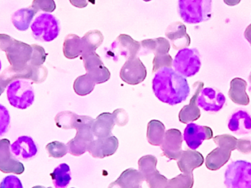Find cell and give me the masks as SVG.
<instances>
[{
    "label": "cell",
    "mask_w": 251,
    "mask_h": 188,
    "mask_svg": "<svg viewBox=\"0 0 251 188\" xmlns=\"http://www.w3.org/2000/svg\"><path fill=\"white\" fill-rule=\"evenodd\" d=\"M153 90L159 100L171 105L185 100L190 91L187 80L171 68L157 71L153 80Z\"/></svg>",
    "instance_id": "obj_1"
},
{
    "label": "cell",
    "mask_w": 251,
    "mask_h": 188,
    "mask_svg": "<svg viewBox=\"0 0 251 188\" xmlns=\"http://www.w3.org/2000/svg\"><path fill=\"white\" fill-rule=\"evenodd\" d=\"M95 119L86 115H78L74 129L76 130L75 138L67 143L69 152L74 156H80L88 151L90 143L94 140L92 126Z\"/></svg>",
    "instance_id": "obj_2"
},
{
    "label": "cell",
    "mask_w": 251,
    "mask_h": 188,
    "mask_svg": "<svg viewBox=\"0 0 251 188\" xmlns=\"http://www.w3.org/2000/svg\"><path fill=\"white\" fill-rule=\"evenodd\" d=\"M213 140L218 147L206 157V166L210 171H218L228 162L231 152L237 149L238 140L230 134H221L215 136Z\"/></svg>",
    "instance_id": "obj_3"
},
{
    "label": "cell",
    "mask_w": 251,
    "mask_h": 188,
    "mask_svg": "<svg viewBox=\"0 0 251 188\" xmlns=\"http://www.w3.org/2000/svg\"><path fill=\"white\" fill-rule=\"evenodd\" d=\"M178 11L186 23L205 22L212 16V0H179Z\"/></svg>",
    "instance_id": "obj_4"
},
{
    "label": "cell",
    "mask_w": 251,
    "mask_h": 188,
    "mask_svg": "<svg viewBox=\"0 0 251 188\" xmlns=\"http://www.w3.org/2000/svg\"><path fill=\"white\" fill-rule=\"evenodd\" d=\"M29 80L19 79L13 81L7 87V96L11 106L18 109L29 107L35 100V93Z\"/></svg>",
    "instance_id": "obj_5"
},
{
    "label": "cell",
    "mask_w": 251,
    "mask_h": 188,
    "mask_svg": "<svg viewBox=\"0 0 251 188\" xmlns=\"http://www.w3.org/2000/svg\"><path fill=\"white\" fill-rule=\"evenodd\" d=\"M47 75L48 71L43 66L27 64L21 69H15L10 66L0 75V84L5 88L13 81L19 79L29 80L35 83H41L47 79Z\"/></svg>",
    "instance_id": "obj_6"
},
{
    "label": "cell",
    "mask_w": 251,
    "mask_h": 188,
    "mask_svg": "<svg viewBox=\"0 0 251 188\" xmlns=\"http://www.w3.org/2000/svg\"><path fill=\"white\" fill-rule=\"evenodd\" d=\"M31 29L35 39L50 42L57 38L60 33V22L53 15L42 13L31 25Z\"/></svg>",
    "instance_id": "obj_7"
},
{
    "label": "cell",
    "mask_w": 251,
    "mask_h": 188,
    "mask_svg": "<svg viewBox=\"0 0 251 188\" xmlns=\"http://www.w3.org/2000/svg\"><path fill=\"white\" fill-rule=\"evenodd\" d=\"M224 183L226 188H251V162H231L226 170Z\"/></svg>",
    "instance_id": "obj_8"
},
{
    "label": "cell",
    "mask_w": 251,
    "mask_h": 188,
    "mask_svg": "<svg viewBox=\"0 0 251 188\" xmlns=\"http://www.w3.org/2000/svg\"><path fill=\"white\" fill-rule=\"evenodd\" d=\"M173 66L176 72L184 78L194 76L201 66L199 51L187 47L180 50L173 62Z\"/></svg>",
    "instance_id": "obj_9"
},
{
    "label": "cell",
    "mask_w": 251,
    "mask_h": 188,
    "mask_svg": "<svg viewBox=\"0 0 251 188\" xmlns=\"http://www.w3.org/2000/svg\"><path fill=\"white\" fill-rule=\"evenodd\" d=\"M140 50V43L134 41L129 35L121 34L112 44L107 54L115 60H117L119 56H122L128 60L137 57Z\"/></svg>",
    "instance_id": "obj_10"
},
{
    "label": "cell",
    "mask_w": 251,
    "mask_h": 188,
    "mask_svg": "<svg viewBox=\"0 0 251 188\" xmlns=\"http://www.w3.org/2000/svg\"><path fill=\"white\" fill-rule=\"evenodd\" d=\"M10 66L15 69H21L26 66L31 59L32 46L15 39L5 52Z\"/></svg>",
    "instance_id": "obj_11"
},
{
    "label": "cell",
    "mask_w": 251,
    "mask_h": 188,
    "mask_svg": "<svg viewBox=\"0 0 251 188\" xmlns=\"http://www.w3.org/2000/svg\"><path fill=\"white\" fill-rule=\"evenodd\" d=\"M146 76V66L139 57L128 59L121 69V79L128 85H138L145 81Z\"/></svg>",
    "instance_id": "obj_12"
},
{
    "label": "cell",
    "mask_w": 251,
    "mask_h": 188,
    "mask_svg": "<svg viewBox=\"0 0 251 188\" xmlns=\"http://www.w3.org/2000/svg\"><path fill=\"white\" fill-rule=\"evenodd\" d=\"M0 171L5 174L13 173L15 174H22L25 172L23 164L12 156L10 142L8 139L0 140Z\"/></svg>",
    "instance_id": "obj_13"
},
{
    "label": "cell",
    "mask_w": 251,
    "mask_h": 188,
    "mask_svg": "<svg viewBox=\"0 0 251 188\" xmlns=\"http://www.w3.org/2000/svg\"><path fill=\"white\" fill-rule=\"evenodd\" d=\"M182 134L177 129H171L165 132L163 142L161 145V149L163 155L170 160L178 161L182 154Z\"/></svg>",
    "instance_id": "obj_14"
},
{
    "label": "cell",
    "mask_w": 251,
    "mask_h": 188,
    "mask_svg": "<svg viewBox=\"0 0 251 188\" xmlns=\"http://www.w3.org/2000/svg\"><path fill=\"white\" fill-rule=\"evenodd\" d=\"M197 102L198 105L206 112H217L224 107L226 97L218 90L206 88L201 91Z\"/></svg>",
    "instance_id": "obj_15"
},
{
    "label": "cell",
    "mask_w": 251,
    "mask_h": 188,
    "mask_svg": "<svg viewBox=\"0 0 251 188\" xmlns=\"http://www.w3.org/2000/svg\"><path fill=\"white\" fill-rule=\"evenodd\" d=\"M213 137L212 129L206 126L197 125L190 123L186 127L184 133V139L187 146L193 150L197 149L203 140H209Z\"/></svg>",
    "instance_id": "obj_16"
},
{
    "label": "cell",
    "mask_w": 251,
    "mask_h": 188,
    "mask_svg": "<svg viewBox=\"0 0 251 188\" xmlns=\"http://www.w3.org/2000/svg\"><path fill=\"white\" fill-rule=\"evenodd\" d=\"M119 146L117 137L112 135L106 138L93 140L88 146V152L92 155L93 158L103 159L114 155Z\"/></svg>",
    "instance_id": "obj_17"
},
{
    "label": "cell",
    "mask_w": 251,
    "mask_h": 188,
    "mask_svg": "<svg viewBox=\"0 0 251 188\" xmlns=\"http://www.w3.org/2000/svg\"><path fill=\"white\" fill-rule=\"evenodd\" d=\"M10 151L16 159L27 161L37 155L38 148L32 137L21 136L10 145Z\"/></svg>",
    "instance_id": "obj_18"
},
{
    "label": "cell",
    "mask_w": 251,
    "mask_h": 188,
    "mask_svg": "<svg viewBox=\"0 0 251 188\" xmlns=\"http://www.w3.org/2000/svg\"><path fill=\"white\" fill-rule=\"evenodd\" d=\"M166 36L171 40L175 50H182L190 46V37L187 33V28L181 22L172 23L167 28Z\"/></svg>",
    "instance_id": "obj_19"
},
{
    "label": "cell",
    "mask_w": 251,
    "mask_h": 188,
    "mask_svg": "<svg viewBox=\"0 0 251 188\" xmlns=\"http://www.w3.org/2000/svg\"><path fill=\"white\" fill-rule=\"evenodd\" d=\"M194 85L196 87V89L194 95L190 99V104L184 106L178 114L180 122L183 124H189L197 121L201 117V110L198 105L197 101L201 91L203 89V82H197Z\"/></svg>",
    "instance_id": "obj_20"
},
{
    "label": "cell",
    "mask_w": 251,
    "mask_h": 188,
    "mask_svg": "<svg viewBox=\"0 0 251 188\" xmlns=\"http://www.w3.org/2000/svg\"><path fill=\"white\" fill-rule=\"evenodd\" d=\"M228 127L230 131L234 134H249L251 132L250 114L245 109H237L230 116L228 121Z\"/></svg>",
    "instance_id": "obj_21"
},
{
    "label": "cell",
    "mask_w": 251,
    "mask_h": 188,
    "mask_svg": "<svg viewBox=\"0 0 251 188\" xmlns=\"http://www.w3.org/2000/svg\"><path fill=\"white\" fill-rule=\"evenodd\" d=\"M204 158L200 152L194 150L183 151L177 165L182 174H191L196 168L201 166Z\"/></svg>",
    "instance_id": "obj_22"
},
{
    "label": "cell",
    "mask_w": 251,
    "mask_h": 188,
    "mask_svg": "<svg viewBox=\"0 0 251 188\" xmlns=\"http://www.w3.org/2000/svg\"><path fill=\"white\" fill-rule=\"evenodd\" d=\"M116 125L114 115L110 112L100 114L94 121L92 132L94 137L97 138H106L112 136V131Z\"/></svg>",
    "instance_id": "obj_23"
},
{
    "label": "cell",
    "mask_w": 251,
    "mask_h": 188,
    "mask_svg": "<svg viewBox=\"0 0 251 188\" xmlns=\"http://www.w3.org/2000/svg\"><path fill=\"white\" fill-rule=\"evenodd\" d=\"M144 181V177L140 171L128 168L121 174L117 180L112 183L108 188H139Z\"/></svg>",
    "instance_id": "obj_24"
},
{
    "label": "cell",
    "mask_w": 251,
    "mask_h": 188,
    "mask_svg": "<svg viewBox=\"0 0 251 188\" xmlns=\"http://www.w3.org/2000/svg\"><path fill=\"white\" fill-rule=\"evenodd\" d=\"M247 82L241 78H234L231 81L230 84V89L228 91V96L234 103L240 105H249L250 99L249 95L246 93Z\"/></svg>",
    "instance_id": "obj_25"
},
{
    "label": "cell",
    "mask_w": 251,
    "mask_h": 188,
    "mask_svg": "<svg viewBox=\"0 0 251 188\" xmlns=\"http://www.w3.org/2000/svg\"><path fill=\"white\" fill-rule=\"evenodd\" d=\"M142 55L147 54H154L155 56L165 55L168 54L171 45L169 41L164 38H155V39H147L140 42Z\"/></svg>",
    "instance_id": "obj_26"
},
{
    "label": "cell",
    "mask_w": 251,
    "mask_h": 188,
    "mask_svg": "<svg viewBox=\"0 0 251 188\" xmlns=\"http://www.w3.org/2000/svg\"><path fill=\"white\" fill-rule=\"evenodd\" d=\"M37 13L32 7L19 9L12 16V23L18 30L26 31Z\"/></svg>",
    "instance_id": "obj_27"
},
{
    "label": "cell",
    "mask_w": 251,
    "mask_h": 188,
    "mask_svg": "<svg viewBox=\"0 0 251 188\" xmlns=\"http://www.w3.org/2000/svg\"><path fill=\"white\" fill-rule=\"evenodd\" d=\"M165 127L163 123L158 120H152L148 124V141L152 146H161L165 134Z\"/></svg>",
    "instance_id": "obj_28"
},
{
    "label": "cell",
    "mask_w": 251,
    "mask_h": 188,
    "mask_svg": "<svg viewBox=\"0 0 251 188\" xmlns=\"http://www.w3.org/2000/svg\"><path fill=\"white\" fill-rule=\"evenodd\" d=\"M82 53L81 38L75 34L67 35L63 43V54L65 57L72 60L80 56Z\"/></svg>",
    "instance_id": "obj_29"
},
{
    "label": "cell",
    "mask_w": 251,
    "mask_h": 188,
    "mask_svg": "<svg viewBox=\"0 0 251 188\" xmlns=\"http://www.w3.org/2000/svg\"><path fill=\"white\" fill-rule=\"evenodd\" d=\"M104 41L103 34L99 30H91L87 32L82 38V54L95 53Z\"/></svg>",
    "instance_id": "obj_30"
},
{
    "label": "cell",
    "mask_w": 251,
    "mask_h": 188,
    "mask_svg": "<svg viewBox=\"0 0 251 188\" xmlns=\"http://www.w3.org/2000/svg\"><path fill=\"white\" fill-rule=\"evenodd\" d=\"M54 187L66 188L72 180L70 168L66 163L60 164L51 174Z\"/></svg>",
    "instance_id": "obj_31"
},
{
    "label": "cell",
    "mask_w": 251,
    "mask_h": 188,
    "mask_svg": "<svg viewBox=\"0 0 251 188\" xmlns=\"http://www.w3.org/2000/svg\"><path fill=\"white\" fill-rule=\"evenodd\" d=\"M96 83L88 74L76 78L74 82V90L79 96H87L95 88Z\"/></svg>",
    "instance_id": "obj_32"
},
{
    "label": "cell",
    "mask_w": 251,
    "mask_h": 188,
    "mask_svg": "<svg viewBox=\"0 0 251 188\" xmlns=\"http://www.w3.org/2000/svg\"><path fill=\"white\" fill-rule=\"evenodd\" d=\"M157 159L153 155L142 157L138 161L139 171L144 177L145 181L151 175L156 172Z\"/></svg>",
    "instance_id": "obj_33"
},
{
    "label": "cell",
    "mask_w": 251,
    "mask_h": 188,
    "mask_svg": "<svg viewBox=\"0 0 251 188\" xmlns=\"http://www.w3.org/2000/svg\"><path fill=\"white\" fill-rule=\"evenodd\" d=\"M77 116L78 115L70 112V111H64V112L57 114L54 120H55L57 127L64 129V130H70L75 127Z\"/></svg>",
    "instance_id": "obj_34"
},
{
    "label": "cell",
    "mask_w": 251,
    "mask_h": 188,
    "mask_svg": "<svg viewBox=\"0 0 251 188\" xmlns=\"http://www.w3.org/2000/svg\"><path fill=\"white\" fill-rule=\"evenodd\" d=\"M194 185L193 174H181L168 180L169 188H193Z\"/></svg>",
    "instance_id": "obj_35"
},
{
    "label": "cell",
    "mask_w": 251,
    "mask_h": 188,
    "mask_svg": "<svg viewBox=\"0 0 251 188\" xmlns=\"http://www.w3.org/2000/svg\"><path fill=\"white\" fill-rule=\"evenodd\" d=\"M96 84L104 83L110 80V72L104 65L96 66L87 72Z\"/></svg>",
    "instance_id": "obj_36"
},
{
    "label": "cell",
    "mask_w": 251,
    "mask_h": 188,
    "mask_svg": "<svg viewBox=\"0 0 251 188\" xmlns=\"http://www.w3.org/2000/svg\"><path fill=\"white\" fill-rule=\"evenodd\" d=\"M49 155L51 158H61L69 152L67 145L59 141H53L46 146Z\"/></svg>",
    "instance_id": "obj_37"
},
{
    "label": "cell",
    "mask_w": 251,
    "mask_h": 188,
    "mask_svg": "<svg viewBox=\"0 0 251 188\" xmlns=\"http://www.w3.org/2000/svg\"><path fill=\"white\" fill-rule=\"evenodd\" d=\"M31 46L32 47V53L28 64L34 66H42L47 57L45 50L41 46L37 45V44H32Z\"/></svg>",
    "instance_id": "obj_38"
},
{
    "label": "cell",
    "mask_w": 251,
    "mask_h": 188,
    "mask_svg": "<svg viewBox=\"0 0 251 188\" xmlns=\"http://www.w3.org/2000/svg\"><path fill=\"white\" fill-rule=\"evenodd\" d=\"M146 182L149 188H169L168 179L158 171L146 179Z\"/></svg>",
    "instance_id": "obj_39"
},
{
    "label": "cell",
    "mask_w": 251,
    "mask_h": 188,
    "mask_svg": "<svg viewBox=\"0 0 251 188\" xmlns=\"http://www.w3.org/2000/svg\"><path fill=\"white\" fill-rule=\"evenodd\" d=\"M81 59L83 60L84 66H85L86 72L96 66L104 65L103 62L101 61V57L96 53V52L95 53L81 54Z\"/></svg>",
    "instance_id": "obj_40"
},
{
    "label": "cell",
    "mask_w": 251,
    "mask_h": 188,
    "mask_svg": "<svg viewBox=\"0 0 251 188\" xmlns=\"http://www.w3.org/2000/svg\"><path fill=\"white\" fill-rule=\"evenodd\" d=\"M173 58L169 54L165 55L154 56L153 60V72H157L162 68H171L173 66Z\"/></svg>",
    "instance_id": "obj_41"
},
{
    "label": "cell",
    "mask_w": 251,
    "mask_h": 188,
    "mask_svg": "<svg viewBox=\"0 0 251 188\" xmlns=\"http://www.w3.org/2000/svg\"><path fill=\"white\" fill-rule=\"evenodd\" d=\"M31 7L37 12L41 10L47 13H51L55 10L56 4L54 0H33Z\"/></svg>",
    "instance_id": "obj_42"
},
{
    "label": "cell",
    "mask_w": 251,
    "mask_h": 188,
    "mask_svg": "<svg viewBox=\"0 0 251 188\" xmlns=\"http://www.w3.org/2000/svg\"><path fill=\"white\" fill-rule=\"evenodd\" d=\"M10 116L5 107L0 104V137L7 133L10 126Z\"/></svg>",
    "instance_id": "obj_43"
},
{
    "label": "cell",
    "mask_w": 251,
    "mask_h": 188,
    "mask_svg": "<svg viewBox=\"0 0 251 188\" xmlns=\"http://www.w3.org/2000/svg\"><path fill=\"white\" fill-rule=\"evenodd\" d=\"M0 188H23L22 182L16 176L4 177L0 183Z\"/></svg>",
    "instance_id": "obj_44"
},
{
    "label": "cell",
    "mask_w": 251,
    "mask_h": 188,
    "mask_svg": "<svg viewBox=\"0 0 251 188\" xmlns=\"http://www.w3.org/2000/svg\"><path fill=\"white\" fill-rule=\"evenodd\" d=\"M237 149L240 153L249 155L251 153V140L250 138H241L237 140Z\"/></svg>",
    "instance_id": "obj_45"
},
{
    "label": "cell",
    "mask_w": 251,
    "mask_h": 188,
    "mask_svg": "<svg viewBox=\"0 0 251 188\" xmlns=\"http://www.w3.org/2000/svg\"><path fill=\"white\" fill-rule=\"evenodd\" d=\"M114 115L116 124L119 126H125L128 123V115L123 109H117L113 112Z\"/></svg>",
    "instance_id": "obj_46"
},
{
    "label": "cell",
    "mask_w": 251,
    "mask_h": 188,
    "mask_svg": "<svg viewBox=\"0 0 251 188\" xmlns=\"http://www.w3.org/2000/svg\"><path fill=\"white\" fill-rule=\"evenodd\" d=\"M14 38L6 34H0V50L5 53L14 41Z\"/></svg>",
    "instance_id": "obj_47"
},
{
    "label": "cell",
    "mask_w": 251,
    "mask_h": 188,
    "mask_svg": "<svg viewBox=\"0 0 251 188\" xmlns=\"http://www.w3.org/2000/svg\"><path fill=\"white\" fill-rule=\"evenodd\" d=\"M69 1H70L72 5L76 7H79V8H83V7H87L88 4V0H69Z\"/></svg>",
    "instance_id": "obj_48"
},
{
    "label": "cell",
    "mask_w": 251,
    "mask_h": 188,
    "mask_svg": "<svg viewBox=\"0 0 251 188\" xmlns=\"http://www.w3.org/2000/svg\"><path fill=\"white\" fill-rule=\"evenodd\" d=\"M245 38L247 39V41L250 43L251 45V24L246 28V31H245Z\"/></svg>",
    "instance_id": "obj_49"
},
{
    "label": "cell",
    "mask_w": 251,
    "mask_h": 188,
    "mask_svg": "<svg viewBox=\"0 0 251 188\" xmlns=\"http://www.w3.org/2000/svg\"><path fill=\"white\" fill-rule=\"evenodd\" d=\"M224 2L228 6H235L241 1V0H224Z\"/></svg>",
    "instance_id": "obj_50"
},
{
    "label": "cell",
    "mask_w": 251,
    "mask_h": 188,
    "mask_svg": "<svg viewBox=\"0 0 251 188\" xmlns=\"http://www.w3.org/2000/svg\"><path fill=\"white\" fill-rule=\"evenodd\" d=\"M4 89H5V88H3L2 85L0 84V96H1V95L4 92Z\"/></svg>",
    "instance_id": "obj_51"
},
{
    "label": "cell",
    "mask_w": 251,
    "mask_h": 188,
    "mask_svg": "<svg viewBox=\"0 0 251 188\" xmlns=\"http://www.w3.org/2000/svg\"><path fill=\"white\" fill-rule=\"evenodd\" d=\"M32 188H46L43 187V186H35V187H33Z\"/></svg>",
    "instance_id": "obj_52"
},
{
    "label": "cell",
    "mask_w": 251,
    "mask_h": 188,
    "mask_svg": "<svg viewBox=\"0 0 251 188\" xmlns=\"http://www.w3.org/2000/svg\"><path fill=\"white\" fill-rule=\"evenodd\" d=\"M249 81H250V82L251 83V72L250 74V76H249Z\"/></svg>",
    "instance_id": "obj_53"
},
{
    "label": "cell",
    "mask_w": 251,
    "mask_h": 188,
    "mask_svg": "<svg viewBox=\"0 0 251 188\" xmlns=\"http://www.w3.org/2000/svg\"><path fill=\"white\" fill-rule=\"evenodd\" d=\"M1 60H0V71H1Z\"/></svg>",
    "instance_id": "obj_54"
},
{
    "label": "cell",
    "mask_w": 251,
    "mask_h": 188,
    "mask_svg": "<svg viewBox=\"0 0 251 188\" xmlns=\"http://www.w3.org/2000/svg\"><path fill=\"white\" fill-rule=\"evenodd\" d=\"M143 1H151V0H143Z\"/></svg>",
    "instance_id": "obj_55"
},
{
    "label": "cell",
    "mask_w": 251,
    "mask_h": 188,
    "mask_svg": "<svg viewBox=\"0 0 251 188\" xmlns=\"http://www.w3.org/2000/svg\"><path fill=\"white\" fill-rule=\"evenodd\" d=\"M52 188L50 187V188Z\"/></svg>",
    "instance_id": "obj_56"
},
{
    "label": "cell",
    "mask_w": 251,
    "mask_h": 188,
    "mask_svg": "<svg viewBox=\"0 0 251 188\" xmlns=\"http://www.w3.org/2000/svg\"><path fill=\"white\" fill-rule=\"evenodd\" d=\"M141 188V187H140V188Z\"/></svg>",
    "instance_id": "obj_57"
},
{
    "label": "cell",
    "mask_w": 251,
    "mask_h": 188,
    "mask_svg": "<svg viewBox=\"0 0 251 188\" xmlns=\"http://www.w3.org/2000/svg\"></svg>",
    "instance_id": "obj_58"
}]
</instances>
